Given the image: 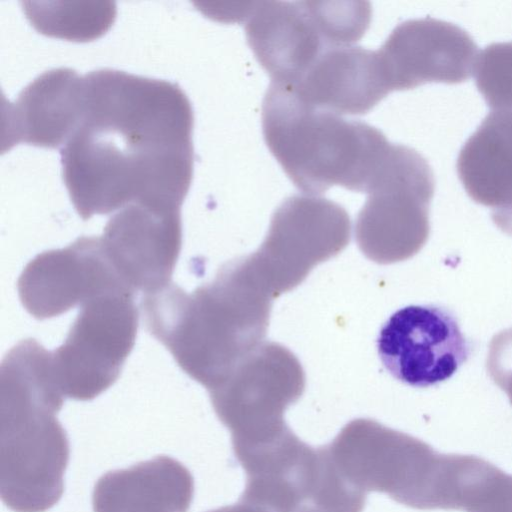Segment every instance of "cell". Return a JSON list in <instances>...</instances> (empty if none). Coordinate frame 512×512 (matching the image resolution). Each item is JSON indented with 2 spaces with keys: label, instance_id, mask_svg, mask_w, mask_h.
<instances>
[{
  "label": "cell",
  "instance_id": "1",
  "mask_svg": "<svg viewBox=\"0 0 512 512\" xmlns=\"http://www.w3.org/2000/svg\"><path fill=\"white\" fill-rule=\"evenodd\" d=\"M81 118L60 147L83 220L129 203L181 208L193 177L194 114L176 83L102 68L84 75Z\"/></svg>",
  "mask_w": 512,
  "mask_h": 512
},
{
  "label": "cell",
  "instance_id": "2",
  "mask_svg": "<svg viewBox=\"0 0 512 512\" xmlns=\"http://www.w3.org/2000/svg\"><path fill=\"white\" fill-rule=\"evenodd\" d=\"M273 301L240 257L192 293L171 283L140 306L147 331L209 391L265 342Z\"/></svg>",
  "mask_w": 512,
  "mask_h": 512
},
{
  "label": "cell",
  "instance_id": "3",
  "mask_svg": "<svg viewBox=\"0 0 512 512\" xmlns=\"http://www.w3.org/2000/svg\"><path fill=\"white\" fill-rule=\"evenodd\" d=\"M2 501L14 512H45L64 491L69 441L56 415L64 402L51 352L21 340L1 363Z\"/></svg>",
  "mask_w": 512,
  "mask_h": 512
},
{
  "label": "cell",
  "instance_id": "4",
  "mask_svg": "<svg viewBox=\"0 0 512 512\" xmlns=\"http://www.w3.org/2000/svg\"><path fill=\"white\" fill-rule=\"evenodd\" d=\"M262 131L294 185L313 196L334 185L367 193L392 145L377 128L314 108L272 81L262 104Z\"/></svg>",
  "mask_w": 512,
  "mask_h": 512
},
{
  "label": "cell",
  "instance_id": "5",
  "mask_svg": "<svg viewBox=\"0 0 512 512\" xmlns=\"http://www.w3.org/2000/svg\"><path fill=\"white\" fill-rule=\"evenodd\" d=\"M326 446L353 486L421 510L464 511L486 467L482 458L439 453L370 418L351 420Z\"/></svg>",
  "mask_w": 512,
  "mask_h": 512
},
{
  "label": "cell",
  "instance_id": "6",
  "mask_svg": "<svg viewBox=\"0 0 512 512\" xmlns=\"http://www.w3.org/2000/svg\"><path fill=\"white\" fill-rule=\"evenodd\" d=\"M246 473L239 500L267 512H362L366 496L334 464L327 446L311 447L288 428L233 451Z\"/></svg>",
  "mask_w": 512,
  "mask_h": 512
},
{
  "label": "cell",
  "instance_id": "7",
  "mask_svg": "<svg viewBox=\"0 0 512 512\" xmlns=\"http://www.w3.org/2000/svg\"><path fill=\"white\" fill-rule=\"evenodd\" d=\"M248 45L273 82H296L328 49L353 45L369 28L363 1H258L245 19Z\"/></svg>",
  "mask_w": 512,
  "mask_h": 512
},
{
  "label": "cell",
  "instance_id": "8",
  "mask_svg": "<svg viewBox=\"0 0 512 512\" xmlns=\"http://www.w3.org/2000/svg\"><path fill=\"white\" fill-rule=\"evenodd\" d=\"M434 176L416 150L392 144L355 221L362 253L380 264L406 260L425 245Z\"/></svg>",
  "mask_w": 512,
  "mask_h": 512
},
{
  "label": "cell",
  "instance_id": "9",
  "mask_svg": "<svg viewBox=\"0 0 512 512\" xmlns=\"http://www.w3.org/2000/svg\"><path fill=\"white\" fill-rule=\"evenodd\" d=\"M350 236V217L341 205L293 195L274 211L264 241L245 259L276 299L301 284L314 266L338 255Z\"/></svg>",
  "mask_w": 512,
  "mask_h": 512
},
{
  "label": "cell",
  "instance_id": "10",
  "mask_svg": "<svg viewBox=\"0 0 512 512\" xmlns=\"http://www.w3.org/2000/svg\"><path fill=\"white\" fill-rule=\"evenodd\" d=\"M305 383L296 355L280 343L264 342L209 390L217 417L231 433L233 449L271 439L289 428L284 413L302 396Z\"/></svg>",
  "mask_w": 512,
  "mask_h": 512
},
{
  "label": "cell",
  "instance_id": "11",
  "mask_svg": "<svg viewBox=\"0 0 512 512\" xmlns=\"http://www.w3.org/2000/svg\"><path fill=\"white\" fill-rule=\"evenodd\" d=\"M133 293H111L81 306L68 335L52 353L65 397L89 401L118 379L138 328Z\"/></svg>",
  "mask_w": 512,
  "mask_h": 512
},
{
  "label": "cell",
  "instance_id": "12",
  "mask_svg": "<svg viewBox=\"0 0 512 512\" xmlns=\"http://www.w3.org/2000/svg\"><path fill=\"white\" fill-rule=\"evenodd\" d=\"M377 350L394 378L425 388L448 380L468 360L471 345L450 311L435 305H410L383 324Z\"/></svg>",
  "mask_w": 512,
  "mask_h": 512
},
{
  "label": "cell",
  "instance_id": "13",
  "mask_svg": "<svg viewBox=\"0 0 512 512\" xmlns=\"http://www.w3.org/2000/svg\"><path fill=\"white\" fill-rule=\"evenodd\" d=\"M17 289L26 311L38 320L59 316L102 295L135 293L116 271L101 238L93 236L35 256L22 271Z\"/></svg>",
  "mask_w": 512,
  "mask_h": 512
},
{
  "label": "cell",
  "instance_id": "14",
  "mask_svg": "<svg viewBox=\"0 0 512 512\" xmlns=\"http://www.w3.org/2000/svg\"><path fill=\"white\" fill-rule=\"evenodd\" d=\"M100 238L129 288L157 292L172 283L181 251L180 208L129 203L109 219Z\"/></svg>",
  "mask_w": 512,
  "mask_h": 512
},
{
  "label": "cell",
  "instance_id": "15",
  "mask_svg": "<svg viewBox=\"0 0 512 512\" xmlns=\"http://www.w3.org/2000/svg\"><path fill=\"white\" fill-rule=\"evenodd\" d=\"M377 52L390 92L428 82L466 81L474 73L479 54L464 29L431 17L402 22Z\"/></svg>",
  "mask_w": 512,
  "mask_h": 512
},
{
  "label": "cell",
  "instance_id": "16",
  "mask_svg": "<svg viewBox=\"0 0 512 512\" xmlns=\"http://www.w3.org/2000/svg\"><path fill=\"white\" fill-rule=\"evenodd\" d=\"M84 76L71 68L43 72L3 105L2 153L20 142L39 147L62 146L83 111Z\"/></svg>",
  "mask_w": 512,
  "mask_h": 512
},
{
  "label": "cell",
  "instance_id": "17",
  "mask_svg": "<svg viewBox=\"0 0 512 512\" xmlns=\"http://www.w3.org/2000/svg\"><path fill=\"white\" fill-rule=\"evenodd\" d=\"M282 84L306 104L340 116L366 114L390 93L378 52L354 45L328 49L296 82Z\"/></svg>",
  "mask_w": 512,
  "mask_h": 512
},
{
  "label": "cell",
  "instance_id": "18",
  "mask_svg": "<svg viewBox=\"0 0 512 512\" xmlns=\"http://www.w3.org/2000/svg\"><path fill=\"white\" fill-rule=\"evenodd\" d=\"M457 173L469 197L512 236V110H493L462 146Z\"/></svg>",
  "mask_w": 512,
  "mask_h": 512
},
{
  "label": "cell",
  "instance_id": "19",
  "mask_svg": "<svg viewBox=\"0 0 512 512\" xmlns=\"http://www.w3.org/2000/svg\"><path fill=\"white\" fill-rule=\"evenodd\" d=\"M194 494L190 471L159 455L126 469L109 471L94 486V512H187Z\"/></svg>",
  "mask_w": 512,
  "mask_h": 512
},
{
  "label": "cell",
  "instance_id": "20",
  "mask_svg": "<svg viewBox=\"0 0 512 512\" xmlns=\"http://www.w3.org/2000/svg\"><path fill=\"white\" fill-rule=\"evenodd\" d=\"M32 26L42 34L90 41L105 33L116 16L114 2H21Z\"/></svg>",
  "mask_w": 512,
  "mask_h": 512
},
{
  "label": "cell",
  "instance_id": "21",
  "mask_svg": "<svg viewBox=\"0 0 512 512\" xmlns=\"http://www.w3.org/2000/svg\"><path fill=\"white\" fill-rule=\"evenodd\" d=\"M474 76L490 108L512 110V41L492 43L479 52Z\"/></svg>",
  "mask_w": 512,
  "mask_h": 512
},
{
  "label": "cell",
  "instance_id": "22",
  "mask_svg": "<svg viewBox=\"0 0 512 512\" xmlns=\"http://www.w3.org/2000/svg\"><path fill=\"white\" fill-rule=\"evenodd\" d=\"M487 371L512 404V328L495 335L489 345Z\"/></svg>",
  "mask_w": 512,
  "mask_h": 512
},
{
  "label": "cell",
  "instance_id": "23",
  "mask_svg": "<svg viewBox=\"0 0 512 512\" xmlns=\"http://www.w3.org/2000/svg\"><path fill=\"white\" fill-rule=\"evenodd\" d=\"M500 480L469 512H512V476L504 474Z\"/></svg>",
  "mask_w": 512,
  "mask_h": 512
},
{
  "label": "cell",
  "instance_id": "24",
  "mask_svg": "<svg viewBox=\"0 0 512 512\" xmlns=\"http://www.w3.org/2000/svg\"><path fill=\"white\" fill-rule=\"evenodd\" d=\"M207 512H267L264 509L253 504L239 500L238 503L229 506H223Z\"/></svg>",
  "mask_w": 512,
  "mask_h": 512
}]
</instances>
